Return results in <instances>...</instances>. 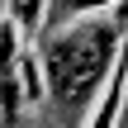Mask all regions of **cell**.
I'll return each instance as SVG.
<instances>
[{
	"instance_id": "1",
	"label": "cell",
	"mask_w": 128,
	"mask_h": 128,
	"mask_svg": "<svg viewBox=\"0 0 128 128\" xmlns=\"http://www.w3.org/2000/svg\"><path fill=\"white\" fill-rule=\"evenodd\" d=\"M124 38L128 28L114 14H90V19L43 33V43H38L43 81H48V95L66 109V124H81L86 114H95V100L109 86Z\"/></svg>"
},
{
	"instance_id": "2",
	"label": "cell",
	"mask_w": 128,
	"mask_h": 128,
	"mask_svg": "<svg viewBox=\"0 0 128 128\" xmlns=\"http://www.w3.org/2000/svg\"><path fill=\"white\" fill-rule=\"evenodd\" d=\"M124 95H128V38H124V52H119L114 71H109V86L100 90V100H95V114L86 119V128H119Z\"/></svg>"
},
{
	"instance_id": "3",
	"label": "cell",
	"mask_w": 128,
	"mask_h": 128,
	"mask_svg": "<svg viewBox=\"0 0 128 128\" xmlns=\"http://www.w3.org/2000/svg\"><path fill=\"white\" fill-rule=\"evenodd\" d=\"M48 5L52 0H10V19L19 24V33L28 43H43V33H48Z\"/></svg>"
},
{
	"instance_id": "4",
	"label": "cell",
	"mask_w": 128,
	"mask_h": 128,
	"mask_svg": "<svg viewBox=\"0 0 128 128\" xmlns=\"http://www.w3.org/2000/svg\"><path fill=\"white\" fill-rule=\"evenodd\" d=\"M114 19H119V24H124V28H128V0H124V5H119V10H114Z\"/></svg>"
}]
</instances>
